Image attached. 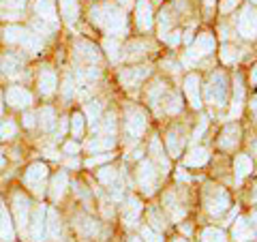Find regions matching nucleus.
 <instances>
[{"instance_id": "1", "label": "nucleus", "mask_w": 257, "mask_h": 242, "mask_svg": "<svg viewBox=\"0 0 257 242\" xmlns=\"http://www.w3.org/2000/svg\"><path fill=\"white\" fill-rule=\"evenodd\" d=\"M238 26L244 32V37H253V32L257 30V7L244 3L238 15Z\"/></svg>"}, {"instance_id": "2", "label": "nucleus", "mask_w": 257, "mask_h": 242, "mask_svg": "<svg viewBox=\"0 0 257 242\" xmlns=\"http://www.w3.org/2000/svg\"><path fill=\"white\" fill-rule=\"evenodd\" d=\"M7 101H9L11 107H28L32 103V96L26 88L22 86H11L9 90H7Z\"/></svg>"}, {"instance_id": "3", "label": "nucleus", "mask_w": 257, "mask_h": 242, "mask_svg": "<svg viewBox=\"0 0 257 242\" xmlns=\"http://www.w3.org/2000/svg\"><path fill=\"white\" fill-rule=\"evenodd\" d=\"M35 13L43 22H56V5H54V0H35Z\"/></svg>"}, {"instance_id": "4", "label": "nucleus", "mask_w": 257, "mask_h": 242, "mask_svg": "<svg viewBox=\"0 0 257 242\" xmlns=\"http://www.w3.org/2000/svg\"><path fill=\"white\" fill-rule=\"evenodd\" d=\"M45 176H47V169H45V165H41V163H35L32 165L28 172H26V182L30 184V187H35V191H41L39 187H41V180H45Z\"/></svg>"}, {"instance_id": "5", "label": "nucleus", "mask_w": 257, "mask_h": 242, "mask_svg": "<svg viewBox=\"0 0 257 242\" xmlns=\"http://www.w3.org/2000/svg\"><path fill=\"white\" fill-rule=\"evenodd\" d=\"M60 3V13L67 22H73L79 13V0H58Z\"/></svg>"}, {"instance_id": "6", "label": "nucleus", "mask_w": 257, "mask_h": 242, "mask_svg": "<svg viewBox=\"0 0 257 242\" xmlns=\"http://www.w3.org/2000/svg\"><path fill=\"white\" fill-rule=\"evenodd\" d=\"M54 86H56V75L52 73V71L43 69L41 77H39V88H41L43 94H52L54 92Z\"/></svg>"}, {"instance_id": "7", "label": "nucleus", "mask_w": 257, "mask_h": 242, "mask_svg": "<svg viewBox=\"0 0 257 242\" xmlns=\"http://www.w3.org/2000/svg\"><path fill=\"white\" fill-rule=\"evenodd\" d=\"M0 69H3L7 75H9V73H15V71L20 69V58H18L15 54H5V56H3V60H0Z\"/></svg>"}, {"instance_id": "8", "label": "nucleus", "mask_w": 257, "mask_h": 242, "mask_svg": "<svg viewBox=\"0 0 257 242\" xmlns=\"http://www.w3.org/2000/svg\"><path fill=\"white\" fill-rule=\"evenodd\" d=\"M240 5H242V0H216V7H219V11L223 15H227L234 9H238Z\"/></svg>"}, {"instance_id": "9", "label": "nucleus", "mask_w": 257, "mask_h": 242, "mask_svg": "<svg viewBox=\"0 0 257 242\" xmlns=\"http://www.w3.org/2000/svg\"><path fill=\"white\" fill-rule=\"evenodd\" d=\"M15 131H18V127L13 125V120H5L0 125V140H9V137L15 135Z\"/></svg>"}, {"instance_id": "10", "label": "nucleus", "mask_w": 257, "mask_h": 242, "mask_svg": "<svg viewBox=\"0 0 257 242\" xmlns=\"http://www.w3.org/2000/svg\"><path fill=\"white\" fill-rule=\"evenodd\" d=\"M41 125H43L45 129H50V127L54 125V111H52L50 107L41 109Z\"/></svg>"}, {"instance_id": "11", "label": "nucleus", "mask_w": 257, "mask_h": 242, "mask_svg": "<svg viewBox=\"0 0 257 242\" xmlns=\"http://www.w3.org/2000/svg\"><path fill=\"white\" fill-rule=\"evenodd\" d=\"M82 131H84V118H82V114H75L73 116V135L79 137Z\"/></svg>"}, {"instance_id": "12", "label": "nucleus", "mask_w": 257, "mask_h": 242, "mask_svg": "<svg viewBox=\"0 0 257 242\" xmlns=\"http://www.w3.org/2000/svg\"><path fill=\"white\" fill-rule=\"evenodd\" d=\"M64 184H67V180H64V176H58V178L54 180V197H58L60 193L64 191Z\"/></svg>"}, {"instance_id": "13", "label": "nucleus", "mask_w": 257, "mask_h": 242, "mask_svg": "<svg viewBox=\"0 0 257 242\" xmlns=\"http://www.w3.org/2000/svg\"><path fill=\"white\" fill-rule=\"evenodd\" d=\"M24 5H26V0H5V7H9V9H22Z\"/></svg>"}, {"instance_id": "14", "label": "nucleus", "mask_w": 257, "mask_h": 242, "mask_svg": "<svg viewBox=\"0 0 257 242\" xmlns=\"http://www.w3.org/2000/svg\"><path fill=\"white\" fill-rule=\"evenodd\" d=\"M116 3H118L120 7H122V9H128V7H133L135 0H116Z\"/></svg>"}, {"instance_id": "15", "label": "nucleus", "mask_w": 257, "mask_h": 242, "mask_svg": "<svg viewBox=\"0 0 257 242\" xmlns=\"http://www.w3.org/2000/svg\"><path fill=\"white\" fill-rule=\"evenodd\" d=\"M24 125H26V127H32V125H35V123H32V114H26V116H24Z\"/></svg>"}, {"instance_id": "16", "label": "nucleus", "mask_w": 257, "mask_h": 242, "mask_svg": "<svg viewBox=\"0 0 257 242\" xmlns=\"http://www.w3.org/2000/svg\"><path fill=\"white\" fill-rule=\"evenodd\" d=\"M244 3H248V5H255V7H257V0H244Z\"/></svg>"}, {"instance_id": "17", "label": "nucleus", "mask_w": 257, "mask_h": 242, "mask_svg": "<svg viewBox=\"0 0 257 242\" xmlns=\"http://www.w3.org/2000/svg\"><path fill=\"white\" fill-rule=\"evenodd\" d=\"M0 114H3V96H0Z\"/></svg>"}]
</instances>
